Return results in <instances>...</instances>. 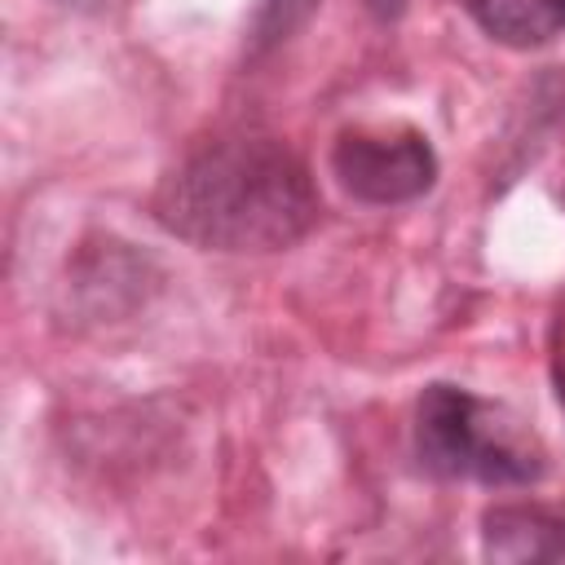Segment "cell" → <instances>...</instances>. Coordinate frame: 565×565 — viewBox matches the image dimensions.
<instances>
[{
    "label": "cell",
    "mask_w": 565,
    "mask_h": 565,
    "mask_svg": "<svg viewBox=\"0 0 565 565\" xmlns=\"http://www.w3.org/2000/svg\"><path fill=\"white\" fill-rule=\"evenodd\" d=\"M419 463L450 481L525 486L543 472V450L494 402L455 384H428L415 406Z\"/></svg>",
    "instance_id": "cell-2"
},
{
    "label": "cell",
    "mask_w": 565,
    "mask_h": 565,
    "mask_svg": "<svg viewBox=\"0 0 565 565\" xmlns=\"http://www.w3.org/2000/svg\"><path fill=\"white\" fill-rule=\"evenodd\" d=\"M331 172L362 203H406L433 185L437 154L415 128H349L331 150Z\"/></svg>",
    "instance_id": "cell-3"
},
{
    "label": "cell",
    "mask_w": 565,
    "mask_h": 565,
    "mask_svg": "<svg viewBox=\"0 0 565 565\" xmlns=\"http://www.w3.org/2000/svg\"><path fill=\"white\" fill-rule=\"evenodd\" d=\"M481 525L490 561H565V516L556 512L503 503L490 508Z\"/></svg>",
    "instance_id": "cell-4"
},
{
    "label": "cell",
    "mask_w": 565,
    "mask_h": 565,
    "mask_svg": "<svg viewBox=\"0 0 565 565\" xmlns=\"http://www.w3.org/2000/svg\"><path fill=\"white\" fill-rule=\"evenodd\" d=\"M371 9H375L380 18H388V13H397V9H402V0H371Z\"/></svg>",
    "instance_id": "cell-8"
},
{
    "label": "cell",
    "mask_w": 565,
    "mask_h": 565,
    "mask_svg": "<svg viewBox=\"0 0 565 565\" xmlns=\"http://www.w3.org/2000/svg\"><path fill=\"white\" fill-rule=\"evenodd\" d=\"M561 18H565V0H561Z\"/></svg>",
    "instance_id": "cell-9"
},
{
    "label": "cell",
    "mask_w": 565,
    "mask_h": 565,
    "mask_svg": "<svg viewBox=\"0 0 565 565\" xmlns=\"http://www.w3.org/2000/svg\"><path fill=\"white\" fill-rule=\"evenodd\" d=\"M318 0H260V13H256V40L260 44H274V40H287L309 13H313Z\"/></svg>",
    "instance_id": "cell-6"
},
{
    "label": "cell",
    "mask_w": 565,
    "mask_h": 565,
    "mask_svg": "<svg viewBox=\"0 0 565 565\" xmlns=\"http://www.w3.org/2000/svg\"><path fill=\"white\" fill-rule=\"evenodd\" d=\"M322 203L309 168L274 137H234L190 154L154 190V216L207 252H278L305 238Z\"/></svg>",
    "instance_id": "cell-1"
},
{
    "label": "cell",
    "mask_w": 565,
    "mask_h": 565,
    "mask_svg": "<svg viewBox=\"0 0 565 565\" xmlns=\"http://www.w3.org/2000/svg\"><path fill=\"white\" fill-rule=\"evenodd\" d=\"M552 362H556V384H561V402H565V309H561L556 331H552Z\"/></svg>",
    "instance_id": "cell-7"
},
{
    "label": "cell",
    "mask_w": 565,
    "mask_h": 565,
    "mask_svg": "<svg viewBox=\"0 0 565 565\" xmlns=\"http://www.w3.org/2000/svg\"><path fill=\"white\" fill-rule=\"evenodd\" d=\"M459 4L472 13V22L490 40L512 44V49L543 44L565 22L561 18V0H459Z\"/></svg>",
    "instance_id": "cell-5"
}]
</instances>
